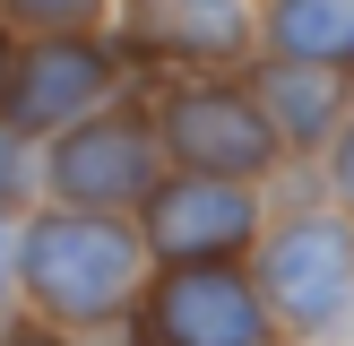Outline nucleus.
I'll return each instance as SVG.
<instances>
[{
  "instance_id": "1",
  "label": "nucleus",
  "mask_w": 354,
  "mask_h": 346,
  "mask_svg": "<svg viewBox=\"0 0 354 346\" xmlns=\"http://www.w3.org/2000/svg\"><path fill=\"white\" fill-rule=\"evenodd\" d=\"M17 286L35 294L44 320L95 329L138 303L147 242H138L130 217H104V208H44V217L17 225Z\"/></svg>"
},
{
  "instance_id": "2",
  "label": "nucleus",
  "mask_w": 354,
  "mask_h": 346,
  "mask_svg": "<svg viewBox=\"0 0 354 346\" xmlns=\"http://www.w3.org/2000/svg\"><path fill=\"white\" fill-rule=\"evenodd\" d=\"M138 346H268V294L234 260H165L138 294Z\"/></svg>"
},
{
  "instance_id": "3",
  "label": "nucleus",
  "mask_w": 354,
  "mask_h": 346,
  "mask_svg": "<svg viewBox=\"0 0 354 346\" xmlns=\"http://www.w3.org/2000/svg\"><path fill=\"white\" fill-rule=\"evenodd\" d=\"M156 138H165V156L182 173H216V182H259V173H277V156H286L277 121L259 113V95L234 86V78H182L165 95V113H156Z\"/></svg>"
},
{
  "instance_id": "4",
  "label": "nucleus",
  "mask_w": 354,
  "mask_h": 346,
  "mask_svg": "<svg viewBox=\"0 0 354 346\" xmlns=\"http://www.w3.org/2000/svg\"><path fill=\"white\" fill-rule=\"evenodd\" d=\"M156 182H165V138H156V121L104 104V113L52 130L44 190H52L61 208H104V217H121V208H138Z\"/></svg>"
},
{
  "instance_id": "5",
  "label": "nucleus",
  "mask_w": 354,
  "mask_h": 346,
  "mask_svg": "<svg viewBox=\"0 0 354 346\" xmlns=\"http://www.w3.org/2000/svg\"><path fill=\"white\" fill-rule=\"evenodd\" d=\"M121 86V44H104L95 26L78 35H26L17 44V69H9V104H0V121L26 138H52L69 130V121L104 113Z\"/></svg>"
},
{
  "instance_id": "6",
  "label": "nucleus",
  "mask_w": 354,
  "mask_h": 346,
  "mask_svg": "<svg viewBox=\"0 0 354 346\" xmlns=\"http://www.w3.org/2000/svg\"><path fill=\"white\" fill-rule=\"evenodd\" d=\"M259 294H268L294 329H328L354 303V225L328 217V208L286 217L259 242Z\"/></svg>"
},
{
  "instance_id": "7",
  "label": "nucleus",
  "mask_w": 354,
  "mask_h": 346,
  "mask_svg": "<svg viewBox=\"0 0 354 346\" xmlns=\"http://www.w3.org/2000/svg\"><path fill=\"white\" fill-rule=\"evenodd\" d=\"M251 234H259L251 182H216V173H182L173 165L165 182L138 199V242H147L156 260H234Z\"/></svg>"
},
{
  "instance_id": "8",
  "label": "nucleus",
  "mask_w": 354,
  "mask_h": 346,
  "mask_svg": "<svg viewBox=\"0 0 354 346\" xmlns=\"http://www.w3.org/2000/svg\"><path fill=\"white\" fill-rule=\"evenodd\" d=\"M242 86L259 95V113L277 121V138H286V147H328V138L346 130V69H320V61H286V52H268Z\"/></svg>"
},
{
  "instance_id": "9",
  "label": "nucleus",
  "mask_w": 354,
  "mask_h": 346,
  "mask_svg": "<svg viewBox=\"0 0 354 346\" xmlns=\"http://www.w3.org/2000/svg\"><path fill=\"white\" fill-rule=\"evenodd\" d=\"M138 35L165 61L225 69L251 52V0H138Z\"/></svg>"
},
{
  "instance_id": "10",
  "label": "nucleus",
  "mask_w": 354,
  "mask_h": 346,
  "mask_svg": "<svg viewBox=\"0 0 354 346\" xmlns=\"http://www.w3.org/2000/svg\"><path fill=\"white\" fill-rule=\"evenodd\" d=\"M268 52L354 69V0H268Z\"/></svg>"
},
{
  "instance_id": "11",
  "label": "nucleus",
  "mask_w": 354,
  "mask_h": 346,
  "mask_svg": "<svg viewBox=\"0 0 354 346\" xmlns=\"http://www.w3.org/2000/svg\"><path fill=\"white\" fill-rule=\"evenodd\" d=\"M0 17L17 35H78V26L104 17V0H0Z\"/></svg>"
},
{
  "instance_id": "12",
  "label": "nucleus",
  "mask_w": 354,
  "mask_h": 346,
  "mask_svg": "<svg viewBox=\"0 0 354 346\" xmlns=\"http://www.w3.org/2000/svg\"><path fill=\"white\" fill-rule=\"evenodd\" d=\"M35 182H44V165H35V138L0 121V208H17V199L35 190Z\"/></svg>"
},
{
  "instance_id": "13",
  "label": "nucleus",
  "mask_w": 354,
  "mask_h": 346,
  "mask_svg": "<svg viewBox=\"0 0 354 346\" xmlns=\"http://www.w3.org/2000/svg\"><path fill=\"white\" fill-rule=\"evenodd\" d=\"M328 165H337V199L354 208V121H346L337 138H328Z\"/></svg>"
},
{
  "instance_id": "14",
  "label": "nucleus",
  "mask_w": 354,
  "mask_h": 346,
  "mask_svg": "<svg viewBox=\"0 0 354 346\" xmlns=\"http://www.w3.org/2000/svg\"><path fill=\"white\" fill-rule=\"evenodd\" d=\"M9 286H17V217L0 208V303H9Z\"/></svg>"
},
{
  "instance_id": "15",
  "label": "nucleus",
  "mask_w": 354,
  "mask_h": 346,
  "mask_svg": "<svg viewBox=\"0 0 354 346\" xmlns=\"http://www.w3.org/2000/svg\"><path fill=\"white\" fill-rule=\"evenodd\" d=\"M9 69H17V26L0 17V104H9Z\"/></svg>"
},
{
  "instance_id": "16",
  "label": "nucleus",
  "mask_w": 354,
  "mask_h": 346,
  "mask_svg": "<svg viewBox=\"0 0 354 346\" xmlns=\"http://www.w3.org/2000/svg\"><path fill=\"white\" fill-rule=\"evenodd\" d=\"M0 346H61L52 329H0Z\"/></svg>"
}]
</instances>
